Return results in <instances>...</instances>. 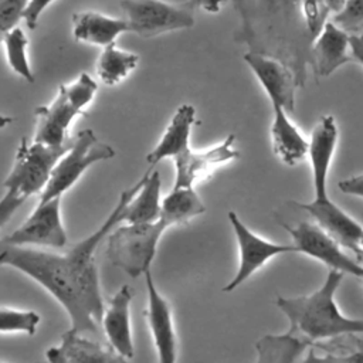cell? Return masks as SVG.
Returning a JSON list of instances; mask_svg holds the SVG:
<instances>
[{
    "instance_id": "6da1fadb",
    "label": "cell",
    "mask_w": 363,
    "mask_h": 363,
    "mask_svg": "<svg viewBox=\"0 0 363 363\" xmlns=\"http://www.w3.org/2000/svg\"><path fill=\"white\" fill-rule=\"evenodd\" d=\"M142 183L143 176L121 193L116 206L94 233L64 254L33 247L0 245V267L16 268L47 289L68 313L71 329L99 335L105 303L94 258L95 251L109 233L123 221L125 207Z\"/></svg>"
},
{
    "instance_id": "7a4b0ae2",
    "label": "cell",
    "mask_w": 363,
    "mask_h": 363,
    "mask_svg": "<svg viewBox=\"0 0 363 363\" xmlns=\"http://www.w3.org/2000/svg\"><path fill=\"white\" fill-rule=\"evenodd\" d=\"M241 17L235 40L245 43L252 52L274 57L295 74L299 86L305 85L311 50L328 21L329 10L323 0H234Z\"/></svg>"
},
{
    "instance_id": "3957f363",
    "label": "cell",
    "mask_w": 363,
    "mask_h": 363,
    "mask_svg": "<svg viewBox=\"0 0 363 363\" xmlns=\"http://www.w3.org/2000/svg\"><path fill=\"white\" fill-rule=\"evenodd\" d=\"M343 277V272L329 269L322 286L312 294L294 298L278 296L275 305L289 320L288 332L311 345L336 336L363 333V318L342 315L335 302V294Z\"/></svg>"
},
{
    "instance_id": "277c9868",
    "label": "cell",
    "mask_w": 363,
    "mask_h": 363,
    "mask_svg": "<svg viewBox=\"0 0 363 363\" xmlns=\"http://www.w3.org/2000/svg\"><path fill=\"white\" fill-rule=\"evenodd\" d=\"M167 225L159 218L146 224L116 225L106 237V257L130 278L150 271L157 244Z\"/></svg>"
},
{
    "instance_id": "5b68a950",
    "label": "cell",
    "mask_w": 363,
    "mask_h": 363,
    "mask_svg": "<svg viewBox=\"0 0 363 363\" xmlns=\"http://www.w3.org/2000/svg\"><path fill=\"white\" fill-rule=\"evenodd\" d=\"M115 156V150L108 143L101 142L92 129H84L74 138L71 147L57 162L50 180L40 193L38 201H47L69 190L96 162L108 160Z\"/></svg>"
},
{
    "instance_id": "8992f818",
    "label": "cell",
    "mask_w": 363,
    "mask_h": 363,
    "mask_svg": "<svg viewBox=\"0 0 363 363\" xmlns=\"http://www.w3.org/2000/svg\"><path fill=\"white\" fill-rule=\"evenodd\" d=\"M74 138L64 146H50L34 140L28 143L27 138H23L16 153L14 164L3 183L4 189L16 191L26 199L41 193L57 162L71 147Z\"/></svg>"
},
{
    "instance_id": "52a82bcc",
    "label": "cell",
    "mask_w": 363,
    "mask_h": 363,
    "mask_svg": "<svg viewBox=\"0 0 363 363\" xmlns=\"http://www.w3.org/2000/svg\"><path fill=\"white\" fill-rule=\"evenodd\" d=\"M121 7L129 31L142 38L194 26L196 9L189 1L173 4L164 0H122Z\"/></svg>"
},
{
    "instance_id": "ba28073f",
    "label": "cell",
    "mask_w": 363,
    "mask_h": 363,
    "mask_svg": "<svg viewBox=\"0 0 363 363\" xmlns=\"http://www.w3.org/2000/svg\"><path fill=\"white\" fill-rule=\"evenodd\" d=\"M0 245L62 248L67 245V231L61 216V197L38 201L26 221L10 234L0 238Z\"/></svg>"
},
{
    "instance_id": "9c48e42d",
    "label": "cell",
    "mask_w": 363,
    "mask_h": 363,
    "mask_svg": "<svg viewBox=\"0 0 363 363\" xmlns=\"http://www.w3.org/2000/svg\"><path fill=\"white\" fill-rule=\"evenodd\" d=\"M282 225L291 234L298 252L320 261L329 269H336L363 279V264H360L357 258H352L320 225L312 221H301L296 225Z\"/></svg>"
},
{
    "instance_id": "30bf717a",
    "label": "cell",
    "mask_w": 363,
    "mask_h": 363,
    "mask_svg": "<svg viewBox=\"0 0 363 363\" xmlns=\"http://www.w3.org/2000/svg\"><path fill=\"white\" fill-rule=\"evenodd\" d=\"M228 221L237 238L240 265L234 278L223 288V292H233L255 271L262 268L271 258L281 254L298 252L294 244H278L257 235L240 220L234 211H228Z\"/></svg>"
},
{
    "instance_id": "8fae6325",
    "label": "cell",
    "mask_w": 363,
    "mask_h": 363,
    "mask_svg": "<svg viewBox=\"0 0 363 363\" xmlns=\"http://www.w3.org/2000/svg\"><path fill=\"white\" fill-rule=\"evenodd\" d=\"M244 61L268 95L271 105L284 108L292 116L295 113V92L299 86L294 71L282 61L259 52L247 51Z\"/></svg>"
},
{
    "instance_id": "7c38bea8",
    "label": "cell",
    "mask_w": 363,
    "mask_h": 363,
    "mask_svg": "<svg viewBox=\"0 0 363 363\" xmlns=\"http://www.w3.org/2000/svg\"><path fill=\"white\" fill-rule=\"evenodd\" d=\"M240 156L235 147V135H228L220 143L196 152L191 147L183 155L173 159L174 184L173 187H194V184L206 179L218 166H223Z\"/></svg>"
},
{
    "instance_id": "4fadbf2b",
    "label": "cell",
    "mask_w": 363,
    "mask_h": 363,
    "mask_svg": "<svg viewBox=\"0 0 363 363\" xmlns=\"http://www.w3.org/2000/svg\"><path fill=\"white\" fill-rule=\"evenodd\" d=\"M147 308L145 316L157 353V363H177V335L169 301L157 291L150 271L145 274Z\"/></svg>"
},
{
    "instance_id": "5bb4252c",
    "label": "cell",
    "mask_w": 363,
    "mask_h": 363,
    "mask_svg": "<svg viewBox=\"0 0 363 363\" xmlns=\"http://www.w3.org/2000/svg\"><path fill=\"white\" fill-rule=\"evenodd\" d=\"M82 109L68 94L65 85L58 86L57 96L51 104L38 106L35 109V133L34 142L64 146L72 140L74 136L68 133L71 122L81 113Z\"/></svg>"
},
{
    "instance_id": "9a60e30c",
    "label": "cell",
    "mask_w": 363,
    "mask_h": 363,
    "mask_svg": "<svg viewBox=\"0 0 363 363\" xmlns=\"http://www.w3.org/2000/svg\"><path fill=\"white\" fill-rule=\"evenodd\" d=\"M303 208L332 238H335L345 250L353 252L356 258L360 252L363 238V225L345 213L330 199L312 200L309 203H295Z\"/></svg>"
},
{
    "instance_id": "2e32d148",
    "label": "cell",
    "mask_w": 363,
    "mask_h": 363,
    "mask_svg": "<svg viewBox=\"0 0 363 363\" xmlns=\"http://www.w3.org/2000/svg\"><path fill=\"white\" fill-rule=\"evenodd\" d=\"M339 139V130L333 115H322L313 126L309 140V160L313 180V200H326L328 197V174Z\"/></svg>"
},
{
    "instance_id": "e0dca14e",
    "label": "cell",
    "mask_w": 363,
    "mask_h": 363,
    "mask_svg": "<svg viewBox=\"0 0 363 363\" xmlns=\"http://www.w3.org/2000/svg\"><path fill=\"white\" fill-rule=\"evenodd\" d=\"M45 357L48 363H129V359L111 346L91 340L74 329L64 332L61 343L48 347Z\"/></svg>"
},
{
    "instance_id": "ac0fdd59",
    "label": "cell",
    "mask_w": 363,
    "mask_h": 363,
    "mask_svg": "<svg viewBox=\"0 0 363 363\" xmlns=\"http://www.w3.org/2000/svg\"><path fill=\"white\" fill-rule=\"evenodd\" d=\"M133 289L130 285H122L109 299L102 316L101 326L109 342V346L126 359L135 354L132 329H130V303Z\"/></svg>"
},
{
    "instance_id": "d6986e66",
    "label": "cell",
    "mask_w": 363,
    "mask_h": 363,
    "mask_svg": "<svg viewBox=\"0 0 363 363\" xmlns=\"http://www.w3.org/2000/svg\"><path fill=\"white\" fill-rule=\"evenodd\" d=\"M350 61H353L350 35L335 23L326 21L311 50V68L313 69L315 77H329Z\"/></svg>"
},
{
    "instance_id": "ffe728a7",
    "label": "cell",
    "mask_w": 363,
    "mask_h": 363,
    "mask_svg": "<svg viewBox=\"0 0 363 363\" xmlns=\"http://www.w3.org/2000/svg\"><path fill=\"white\" fill-rule=\"evenodd\" d=\"M196 123V109L190 104H182L172 116L166 130L157 145L147 153L149 164H156L163 159H176L190 149V135Z\"/></svg>"
},
{
    "instance_id": "44dd1931",
    "label": "cell",
    "mask_w": 363,
    "mask_h": 363,
    "mask_svg": "<svg viewBox=\"0 0 363 363\" xmlns=\"http://www.w3.org/2000/svg\"><path fill=\"white\" fill-rule=\"evenodd\" d=\"M271 140L275 156L286 166L299 164L309 152V140L303 138L298 126L289 119L284 108L272 105Z\"/></svg>"
},
{
    "instance_id": "7402d4cb",
    "label": "cell",
    "mask_w": 363,
    "mask_h": 363,
    "mask_svg": "<svg viewBox=\"0 0 363 363\" xmlns=\"http://www.w3.org/2000/svg\"><path fill=\"white\" fill-rule=\"evenodd\" d=\"M126 31H129V24L125 18L109 17L98 11H81L72 16V35L81 43L105 48Z\"/></svg>"
},
{
    "instance_id": "603a6c76",
    "label": "cell",
    "mask_w": 363,
    "mask_h": 363,
    "mask_svg": "<svg viewBox=\"0 0 363 363\" xmlns=\"http://www.w3.org/2000/svg\"><path fill=\"white\" fill-rule=\"evenodd\" d=\"M160 174L156 170H147L143 174V183L136 194L129 200L123 211V221L129 224L155 223L160 218Z\"/></svg>"
},
{
    "instance_id": "cb8c5ba5",
    "label": "cell",
    "mask_w": 363,
    "mask_h": 363,
    "mask_svg": "<svg viewBox=\"0 0 363 363\" xmlns=\"http://www.w3.org/2000/svg\"><path fill=\"white\" fill-rule=\"evenodd\" d=\"M309 345L291 332L265 335L255 342V363H301Z\"/></svg>"
},
{
    "instance_id": "d4e9b609",
    "label": "cell",
    "mask_w": 363,
    "mask_h": 363,
    "mask_svg": "<svg viewBox=\"0 0 363 363\" xmlns=\"http://www.w3.org/2000/svg\"><path fill=\"white\" fill-rule=\"evenodd\" d=\"M206 206L194 187H173L162 200L160 220L169 227L189 223L203 214Z\"/></svg>"
},
{
    "instance_id": "484cf974",
    "label": "cell",
    "mask_w": 363,
    "mask_h": 363,
    "mask_svg": "<svg viewBox=\"0 0 363 363\" xmlns=\"http://www.w3.org/2000/svg\"><path fill=\"white\" fill-rule=\"evenodd\" d=\"M138 61V54L123 51L113 43L102 50L96 61V72L105 85L113 86L136 68Z\"/></svg>"
},
{
    "instance_id": "4316f807",
    "label": "cell",
    "mask_w": 363,
    "mask_h": 363,
    "mask_svg": "<svg viewBox=\"0 0 363 363\" xmlns=\"http://www.w3.org/2000/svg\"><path fill=\"white\" fill-rule=\"evenodd\" d=\"M6 58L14 74L20 75L27 82H34V74L31 71L28 57H27V45L28 40L24 31L17 26L11 28L6 37L3 38Z\"/></svg>"
},
{
    "instance_id": "83f0119b",
    "label": "cell",
    "mask_w": 363,
    "mask_h": 363,
    "mask_svg": "<svg viewBox=\"0 0 363 363\" xmlns=\"http://www.w3.org/2000/svg\"><path fill=\"white\" fill-rule=\"evenodd\" d=\"M41 318L34 311L0 308V333L34 335Z\"/></svg>"
},
{
    "instance_id": "f1b7e54d",
    "label": "cell",
    "mask_w": 363,
    "mask_h": 363,
    "mask_svg": "<svg viewBox=\"0 0 363 363\" xmlns=\"http://www.w3.org/2000/svg\"><path fill=\"white\" fill-rule=\"evenodd\" d=\"M339 28L349 35L363 34V0H347L343 9L332 18Z\"/></svg>"
},
{
    "instance_id": "f546056e",
    "label": "cell",
    "mask_w": 363,
    "mask_h": 363,
    "mask_svg": "<svg viewBox=\"0 0 363 363\" xmlns=\"http://www.w3.org/2000/svg\"><path fill=\"white\" fill-rule=\"evenodd\" d=\"M27 3L28 0H0V41L11 28L17 27Z\"/></svg>"
},
{
    "instance_id": "4dcf8cb0",
    "label": "cell",
    "mask_w": 363,
    "mask_h": 363,
    "mask_svg": "<svg viewBox=\"0 0 363 363\" xmlns=\"http://www.w3.org/2000/svg\"><path fill=\"white\" fill-rule=\"evenodd\" d=\"M301 363H363V347L347 354L328 353L325 356H319L313 349H309Z\"/></svg>"
},
{
    "instance_id": "1f68e13d",
    "label": "cell",
    "mask_w": 363,
    "mask_h": 363,
    "mask_svg": "<svg viewBox=\"0 0 363 363\" xmlns=\"http://www.w3.org/2000/svg\"><path fill=\"white\" fill-rule=\"evenodd\" d=\"M26 200L27 199L20 196L18 193L6 190V194L0 199V228L13 218L16 211L20 210Z\"/></svg>"
},
{
    "instance_id": "d6a6232c",
    "label": "cell",
    "mask_w": 363,
    "mask_h": 363,
    "mask_svg": "<svg viewBox=\"0 0 363 363\" xmlns=\"http://www.w3.org/2000/svg\"><path fill=\"white\" fill-rule=\"evenodd\" d=\"M54 0H28L24 14H23V20L26 21V26L30 30H34L38 24V18L41 16V13L52 3Z\"/></svg>"
},
{
    "instance_id": "836d02e7",
    "label": "cell",
    "mask_w": 363,
    "mask_h": 363,
    "mask_svg": "<svg viewBox=\"0 0 363 363\" xmlns=\"http://www.w3.org/2000/svg\"><path fill=\"white\" fill-rule=\"evenodd\" d=\"M339 190L347 196H354L363 199V173L354 174L352 177L343 179L337 184Z\"/></svg>"
},
{
    "instance_id": "e575fe53",
    "label": "cell",
    "mask_w": 363,
    "mask_h": 363,
    "mask_svg": "<svg viewBox=\"0 0 363 363\" xmlns=\"http://www.w3.org/2000/svg\"><path fill=\"white\" fill-rule=\"evenodd\" d=\"M350 51L353 61L363 65V34L350 35Z\"/></svg>"
},
{
    "instance_id": "d590c367",
    "label": "cell",
    "mask_w": 363,
    "mask_h": 363,
    "mask_svg": "<svg viewBox=\"0 0 363 363\" xmlns=\"http://www.w3.org/2000/svg\"><path fill=\"white\" fill-rule=\"evenodd\" d=\"M224 1L225 0H189V4L194 9H204L208 13H218Z\"/></svg>"
},
{
    "instance_id": "8d00e7d4",
    "label": "cell",
    "mask_w": 363,
    "mask_h": 363,
    "mask_svg": "<svg viewBox=\"0 0 363 363\" xmlns=\"http://www.w3.org/2000/svg\"><path fill=\"white\" fill-rule=\"evenodd\" d=\"M323 1H325V4H326L328 10H329L330 13L336 14V13H339V11L343 9V6L346 4L347 0H323Z\"/></svg>"
},
{
    "instance_id": "74e56055",
    "label": "cell",
    "mask_w": 363,
    "mask_h": 363,
    "mask_svg": "<svg viewBox=\"0 0 363 363\" xmlns=\"http://www.w3.org/2000/svg\"><path fill=\"white\" fill-rule=\"evenodd\" d=\"M13 121H14V118H11V116L0 115V129H3V128H6V126H9L10 123H13Z\"/></svg>"
},
{
    "instance_id": "f35d334b",
    "label": "cell",
    "mask_w": 363,
    "mask_h": 363,
    "mask_svg": "<svg viewBox=\"0 0 363 363\" xmlns=\"http://www.w3.org/2000/svg\"><path fill=\"white\" fill-rule=\"evenodd\" d=\"M362 252H363V238H362V242H360V252H359V257H360ZM359 257H357V259H359Z\"/></svg>"
},
{
    "instance_id": "ab89813d",
    "label": "cell",
    "mask_w": 363,
    "mask_h": 363,
    "mask_svg": "<svg viewBox=\"0 0 363 363\" xmlns=\"http://www.w3.org/2000/svg\"><path fill=\"white\" fill-rule=\"evenodd\" d=\"M359 261H363V252L360 254V257H359Z\"/></svg>"
},
{
    "instance_id": "60d3db41",
    "label": "cell",
    "mask_w": 363,
    "mask_h": 363,
    "mask_svg": "<svg viewBox=\"0 0 363 363\" xmlns=\"http://www.w3.org/2000/svg\"><path fill=\"white\" fill-rule=\"evenodd\" d=\"M0 363H3V362H0ZM35 363H40V362H35Z\"/></svg>"
},
{
    "instance_id": "b9f144b4",
    "label": "cell",
    "mask_w": 363,
    "mask_h": 363,
    "mask_svg": "<svg viewBox=\"0 0 363 363\" xmlns=\"http://www.w3.org/2000/svg\"><path fill=\"white\" fill-rule=\"evenodd\" d=\"M362 281H363V279H362Z\"/></svg>"
}]
</instances>
